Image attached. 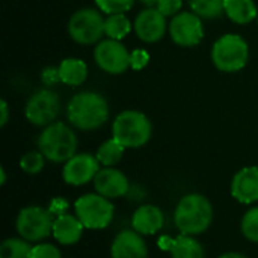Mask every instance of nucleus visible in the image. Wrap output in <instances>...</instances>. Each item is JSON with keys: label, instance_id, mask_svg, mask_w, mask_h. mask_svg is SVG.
<instances>
[{"label": "nucleus", "instance_id": "f03ea898", "mask_svg": "<svg viewBox=\"0 0 258 258\" xmlns=\"http://www.w3.org/2000/svg\"><path fill=\"white\" fill-rule=\"evenodd\" d=\"M212 221L213 207L201 194H189L183 197L174 213V222L181 234H201L210 227Z\"/></svg>", "mask_w": 258, "mask_h": 258}, {"label": "nucleus", "instance_id": "39448f33", "mask_svg": "<svg viewBox=\"0 0 258 258\" xmlns=\"http://www.w3.org/2000/svg\"><path fill=\"white\" fill-rule=\"evenodd\" d=\"M249 59V47L246 41L236 33L221 36L212 48V60L219 71H240Z\"/></svg>", "mask_w": 258, "mask_h": 258}, {"label": "nucleus", "instance_id": "412c9836", "mask_svg": "<svg viewBox=\"0 0 258 258\" xmlns=\"http://www.w3.org/2000/svg\"><path fill=\"white\" fill-rule=\"evenodd\" d=\"M224 11L236 24H249L258 17L254 0H224Z\"/></svg>", "mask_w": 258, "mask_h": 258}, {"label": "nucleus", "instance_id": "b1692460", "mask_svg": "<svg viewBox=\"0 0 258 258\" xmlns=\"http://www.w3.org/2000/svg\"><path fill=\"white\" fill-rule=\"evenodd\" d=\"M32 249L24 239H6L0 246V258H32Z\"/></svg>", "mask_w": 258, "mask_h": 258}, {"label": "nucleus", "instance_id": "a878e982", "mask_svg": "<svg viewBox=\"0 0 258 258\" xmlns=\"http://www.w3.org/2000/svg\"><path fill=\"white\" fill-rule=\"evenodd\" d=\"M44 154L41 151H30L27 154H24L20 160V168L30 174V175H35V174H39L44 168Z\"/></svg>", "mask_w": 258, "mask_h": 258}, {"label": "nucleus", "instance_id": "2eb2a0df", "mask_svg": "<svg viewBox=\"0 0 258 258\" xmlns=\"http://www.w3.org/2000/svg\"><path fill=\"white\" fill-rule=\"evenodd\" d=\"M231 195L242 204L258 201V168L246 166L240 169L231 183Z\"/></svg>", "mask_w": 258, "mask_h": 258}, {"label": "nucleus", "instance_id": "2f4dec72", "mask_svg": "<svg viewBox=\"0 0 258 258\" xmlns=\"http://www.w3.org/2000/svg\"><path fill=\"white\" fill-rule=\"evenodd\" d=\"M50 213L51 215H56V216H60V215H65V212L68 210V203L63 200V198H54L48 207Z\"/></svg>", "mask_w": 258, "mask_h": 258}, {"label": "nucleus", "instance_id": "5701e85b", "mask_svg": "<svg viewBox=\"0 0 258 258\" xmlns=\"http://www.w3.org/2000/svg\"><path fill=\"white\" fill-rule=\"evenodd\" d=\"M124 150L125 147L121 145L116 139H109L106 142H103L97 151V159L101 165L107 166V168H112L115 166L124 156Z\"/></svg>", "mask_w": 258, "mask_h": 258}, {"label": "nucleus", "instance_id": "c85d7f7f", "mask_svg": "<svg viewBox=\"0 0 258 258\" xmlns=\"http://www.w3.org/2000/svg\"><path fill=\"white\" fill-rule=\"evenodd\" d=\"M32 258H62L59 248L50 243H41L33 246L32 249Z\"/></svg>", "mask_w": 258, "mask_h": 258}, {"label": "nucleus", "instance_id": "ddd939ff", "mask_svg": "<svg viewBox=\"0 0 258 258\" xmlns=\"http://www.w3.org/2000/svg\"><path fill=\"white\" fill-rule=\"evenodd\" d=\"M133 26L141 41L153 44L165 36L166 17L157 8H147L138 14Z\"/></svg>", "mask_w": 258, "mask_h": 258}, {"label": "nucleus", "instance_id": "7ed1b4c3", "mask_svg": "<svg viewBox=\"0 0 258 258\" xmlns=\"http://www.w3.org/2000/svg\"><path fill=\"white\" fill-rule=\"evenodd\" d=\"M38 148L53 163L68 162L77 151V136L63 122H53L47 125L39 138Z\"/></svg>", "mask_w": 258, "mask_h": 258}, {"label": "nucleus", "instance_id": "9d476101", "mask_svg": "<svg viewBox=\"0 0 258 258\" xmlns=\"http://www.w3.org/2000/svg\"><path fill=\"white\" fill-rule=\"evenodd\" d=\"M94 59L100 70L109 74H122L130 68V53L116 39L98 42L94 50Z\"/></svg>", "mask_w": 258, "mask_h": 258}, {"label": "nucleus", "instance_id": "473e14b6", "mask_svg": "<svg viewBox=\"0 0 258 258\" xmlns=\"http://www.w3.org/2000/svg\"><path fill=\"white\" fill-rule=\"evenodd\" d=\"M59 80H60V77H59V70L57 68L50 67V68H45L44 70V73H42V82L45 85L50 86V85H53V83H56Z\"/></svg>", "mask_w": 258, "mask_h": 258}, {"label": "nucleus", "instance_id": "a211bd4d", "mask_svg": "<svg viewBox=\"0 0 258 258\" xmlns=\"http://www.w3.org/2000/svg\"><path fill=\"white\" fill-rule=\"evenodd\" d=\"M160 246L162 249L169 251L172 258H204L203 245L189 234H181L177 239L163 237Z\"/></svg>", "mask_w": 258, "mask_h": 258}, {"label": "nucleus", "instance_id": "c756f323", "mask_svg": "<svg viewBox=\"0 0 258 258\" xmlns=\"http://www.w3.org/2000/svg\"><path fill=\"white\" fill-rule=\"evenodd\" d=\"M183 6L181 0H159L156 8L168 18V17H175L177 14H180Z\"/></svg>", "mask_w": 258, "mask_h": 258}, {"label": "nucleus", "instance_id": "20e7f679", "mask_svg": "<svg viewBox=\"0 0 258 258\" xmlns=\"http://www.w3.org/2000/svg\"><path fill=\"white\" fill-rule=\"evenodd\" d=\"M112 133L113 139L125 148H139L151 139L153 127L145 113L138 110H124L115 118Z\"/></svg>", "mask_w": 258, "mask_h": 258}, {"label": "nucleus", "instance_id": "6ab92c4d", "mask_svg": "<svg viewBox=\"0 0 258 258\" xmlns=\"http://www.w3.org/2000/svg\"><path fill=\"white\" fill-rule=\"evenodd\" d=\"M83 228L85 227L77 216L65 213L54 219L53 236L60 245H74L80 240Z\"/></svg>", "mask_w": 258, "mask_h": 258}, {"label": "nucleus", "instance_id": "6e6552de", "mask_svg": "<svg viewBox=\"0 0 258 258\" xmlns=\"http://www.w3.org/2000/svg\"><path fill=\"white\" fill-rule=\"evenodd\" d=\"M53 215L39 206H29L17 216V231L27 242H39L53 233Z\"/></svg>", "mask_w": 258, "mask_h": 258}, {"label": "nucleus", "instance_id": "393cba45", "mask_svg": "<svg viewBox=\"0 0 258 258\" xmlns=\"http://www.w3.org/2000/svg\"><path fill=\"white\" fill-rule=\"evenodd\" d=\"M192 12L201 18H216L221 17L224 11V0H187Z\"/></svg>", "mask_w": 258, "mask_h": 258}, {"label": "nucleus", "instance_id": "72a5a7b5", "mask_svg": "<svg viewBox=\"0 0 258 258\" xmlns=\"http://www.w3.org/2000/svg\"><path fill=\"white\" fill-rule=\"evenodd\" d=\"M0 112H2V118H0V125L5 127L9 121V107H8V103L6 100H2L0 101Z\"/></svg>", "mask_w": 258, "mask_h": 258}, {"label": "nucleus", "instance_id": "f3484780", "mask_svg": "<svg viewBox=\"0 0 258 258\" xmlns=\"http://www.w3.org/2000/svg\"><path fill=\"white\" fill-rule=\"evenodd\" d=\"M163 224H165V218L162 210L151 204L139 207L132 218L133 230L142 236L156 234L163 227Z\"/></svg>", "mask_w": 258, "mask_h": 258}, {"label": "nucleus", "instance_id": "c9c22d12", "mask_svg": "<svg viewBox=\"0 0 258 258\" xmlns=\"http://www.w3.org/2000/svg\"><path fill=\"white\" fill-rule=\"evenodd\" d=\"M6 183V172H5V168H0V184L3 186Z\"/></svg>", "mask_w": 258, "mask_h": 258}, {"label": "nucleus", "instance_id": "4be33fe9", "mask_svg": "<svg viewBox=\"0 0 258 258\" xmlns=\"http://www.w3.org/2000/svg\"><path fill=\"white\" fill-rule=\"evenodd\" d=\"M132 30V23L125 14H112L104 21V33L109 39L121 41Z\"/></svg>", "mask_w": 258, "mask_h": 258}, {"label": "nucleus", "instance_id": "e433bc0d", "mask_svg": "<svg viewBox=\"0 0 258 258\" xmlns=\"http://www.w3.org/2000/svg\"><path fill=\"white\" fill-rule=\"evenodd\" d=\"M141 3H144V5H147L148 8H153L154 5H157V2L159 0H139Z\"/></svg>", "mask_w": 258, "mask_h": 258}, {"label": "nucleus", "instance_id": "0eeeda50", "mask_svg": "<svg viewBox=\"0 0 258 258\" xmlns=\"http://www.w3.org/2000/svg\"><path fill=\"white\" fill-rule=\"evenodd\" d=\"M104 18L97 9L83 8L74 12L68 21V33L73 41L82 45H92L104 33Z\"/></svg>", "mask_w": 258, "mask_h": 258}, {"label": "nucleus", "instance_id": "dca6fc26", "mask_svg": "<svg viewBox=\"0 0 258 258\" xmlns=\"http://www.w3.org/2000/svg\"><path fill=\"white\" fill-rule=\"evenodd\" d=\"M110 255L112 258H147L148 249L142 234L135 230H125L115 237Z\"/></svg>", "mask_w": 258, "mask_h": 258}, {"label": "nucleus", "instance_id": "423d86ee", "mask_svg": "<svg viewBox=\"0 0 258 258\" xmlns=\"http://www.w3.org/2000/svg\"><path fill=\"white\" fill-rule=\"evenodd\" d=\"M74 209L76 216L88 230L106 228L112 222L115 213V207L109 198L100 194H86L80 197L76 201Z\"/></svg>", "mask_w": 258, "mask_h": 258}, {"label": "nucleus", "instance_id": "7c9ffc66", "mask_svg": "<svg viewBox=\"0 0 258 258\" xmlns=\"http://www.w3.org/2000/svg\"><path fill=\"white\" fill-rule=\"evenodd\" d=\"M150 62V54L147 50L144 48H136L130 53V68L141 71L142 68H145Z\"/></svg>", "mask_w": 258, "mask_h": 258}, {"label": "nucleus", "instance_id": "bb28decb", "mask_svg": "<svg viewBox=\"0 0 258 258\" xmlns=\"http://www.w3.org/2000/svg\"><path fill=\"white\" fill-rule=\"evenodd\" d=\"M240 227H242L243 236L248 240L258 243V207H254L245 213Z\"/></svg>", "mask_w": 258, "mask_h": 258}, {"label": "nucleus", "instance_id": "4468645a", "mask_svg": "<svg viewBox=\"0 0 258 258\" xmlns=\"http://www.w3.org/2000/svg\"><path fill=\"white\" fill-rule=\"evenodd\" d=\"M94 186L97 194L112 200V198H121L124 197L128 189H130V183L127 180V177L115 169V168H104L100 169L94 178Z\"/></svg>", "mask_w": 258, "mask_h": 258}, {"label": "nucleus", "instance_id": "aec40b11", "mask_svg": "<svg viewBox=\"0 0 258 258\" xmlns=\"http://www.w3.org/2000/svg\"><path fill=\"white\" fill-rule=\"evenodd\" d=\"M60 82L68 86H80L88 77V67L82 59L67 57L57 67Z\"/></svg>", "mask_w": 258, "mask_h": 258}, {"label": "nucleus", "instance_id": "f257e3e1", "mask_svg": "<svg viewBox=\"0 0 258 258\" xmlns=\"http://www.w3.org/2000/svg\"><path fill=\"white\" fill-rule=\"evenodd\" d=\"M70 122L79 130H97L106 124L109 118V104L106 98L92 91L76 94L67 109Z\"/></svg>", "mask_w": 258, "mask_h": 258}, {"label": "nucleus", "instance_id": "f8f14e48", "mask_svg": "<svg viewBox=\"0 0 258 258\" xmlns=\"http://www.w3.org/2000/svg\"><path fill=\"white\" fill-rule=\"evenodd\" d=\"M98 165L100 162L97 156H92L88 153L76 154L68 162H65L63 172H62L63 181L71 186L86 184L95 178L97 172L100 171Z\"/></svg>", "mask_w": 258, "mask_h": 258}, {"label": "nucleus", "instance_id": "cd10ccee", "mask_svg": "<svg viewBox=\"0 0 258 258\" xmlns=\"http://www.w3.org/2000/svg\"><path fill=\"white\" fill-rule=\"evenodd\" d=\"M95 3L103 12H106L107 15H112V14L127 12L133 6L135 0H95Z\"/></svg>", "mask_w": 258, "mask_h": 258}, {"label": "nucleus", "instance_id": "1a4fd4ad", "mask_svg": "<svg viewBox=\"0 0 258 258\" xmlns=\"http://www.w3.org/2000/svg\"><path fill=\"white\" fill-rule=\"evenodd\" d=\"M60 112L59 95L51 89H41L35 92L24 109L26 118L36 127H47L54 122Z\"/></svg>", "mask_w": 258, "mask_h": 258}, {"label": "nucleus", "instance_id": "9b49d317", "mask_svg": "<svg viewBox=\"0 0 258 258\" xmlns=\"http://www.w3.org/2000/svg\"><path fill=\"white\" fill-rule=\"evenodd\" d=\"M169 35L177 45L195 47L203 41L204 27L201 17L195 12H180L169 23Z\"/></svg>", "mask_w": 258, "mask_h": 258}, {"label": "nucleus", "instance_id": "f704fd0d", "mask_svg": "<svg viewBox=\"0 0 258 258\" xmlns=\"http://www.w3.org/2000/svg\"><path fill=\"white\" fill-rule=\"evenodd\" d=\"M219 258H246V257H245V255H242V254H239V252H228V254L221 255Z\"/></svg>", "mask_w": 258, "mask_h": 258}]
</instances>
